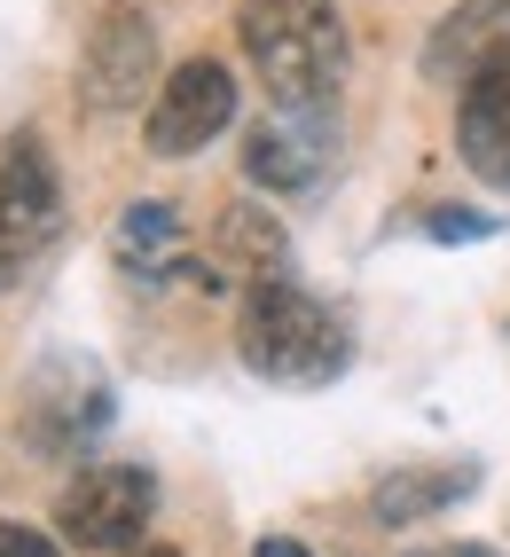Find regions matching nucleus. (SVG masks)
Listing matches in <instances>:
<instances>
[{"mask_svg": "<svg viewBox=\"0 0 510 557\" xmlns=\"http://www.w3.org/2000/svg\"><path fill=\"white\" fill-rule=\"evenodd\" d=\"M236 32L283 110H331V95L346 87L353 48H346L338 0H244Z\"/></svg>", "mask_w": 510, "mask_h": 557, "instance_id": "nucleus-1", "label": "nucleus"}, {"mask_svg": "<svg viewBox=\"0 0 510 557\" xmlns=\"http://www.w3.org/2000/svg\"><path fill=\"white\" fill-rule=\"evenodd\" d=\"M236 354L260 369L268 385H331L346 377L353 361V330L299 283H268V290H244V314H236Z\"/></svg>", "mask_w": 510, "mask_h": 557, "instance_id": "nucleus-2", "label": "nucleus"}, {"mask_svg": "<svg viewBox=\"0 0 510 557\" xmlns=\"http://www.w3.org/2000/svg\"><path fill=\"white\" fill-rule=\"evenodd\" d=\"M63 236V181L32 134L0 150V290H16Z\"/></svg>", "mask_w": 510, "mask_h": 557, "instance_id": "nucleus-3", "label": "nucleus"}, {"mask_svg": "<svg viewBox=\"0 0 510 557\" xmlns=\"http://www.w3.org/2000/svg\"><path fill=\"white\" fill-rule=\"evenodd\" d=\"M150 510H158V479L141 471V463H95V471H79V479L63 487L55 527H63L71 549L126 557V549H141V527H150Z\"/></svg>", "mask_w": 510, "mask_h": 557, "instance_id": "nucleus-4", "label": "nucleus"}, {"mask_svg": "<svg viewBox=\"0 0 510 557\" xmlns=\"http://www.w3.org/2000/svg\"><path fill=\"white\" fill-rule=\"evenodd\" d=\"M236 119V79L212 55H189L165 71V87L150 102V150L158 158H197L212 134H228Z\"/></svg>", "mask_w": 510, "mask_h": 557, "instance_id": "nucleus-5", "label": "nucleus"}, {"mask_svg": "<svg viewBox=\"0 0 510 557\" xmlns=\"http://www.w3.org/2000/svg\"><path fill=\"white\" fill-rule=\"evenodd\" d=\"M158 79V32L141 9H102L79 55V102L87 110H134Z\"/></svg>", "mask_w": 510, "mask_h": 557, "instance_id": "nucleus-6", "label": "nucleus"}, {"mask_svg": "<svg viewBox=\"0 0 510 557\" xmlns=\"http://www.w3.org/2000/svg\"><path fill=\"white\" fill-rule=\"evenodd\" d=\"M495 71H510V0H463V9H448L440 24H432L424 40V79L432 87H480L495 79Z\"/></svg>", "mask_w": 510, "mask_h": 557, "instance_id": "nucleus-7", "label": "nucleus"}, {"mask_svg": "<svg viewBox=\"0 0 510 557\" xmlns=\"http://www.w3.org/2000/svg\"><path fill=\"white\" fill-rule=\"evenodd\" d=\"M244 173L260 181L275 197H299L314 189L322 173H331V126H322V110H283V119H260L244 141Z\"/></svg>", "mask_w": 510, "mask_h": 557, "instance_id": "nucleus-8", "label": "nucleus"}, {"mask_svg": "<svg viewBox=\"0 0 510 557\" xmlns=\"http://www.w3.org/2000/svg\"><path fill=\"white\" fill-rule=\"evenodd\" d=\"M283 268H290V244H283V228L260 212V205H228L221 212V228H212V283H251V290H268V283H283Z\"/></svg>", "mask_w": 510, "mask_h": 557, "instance_id": "nucleus-9", "label": "nucleus"}, {"mask_svg": "<svg viewBox=\"0 0 510 557\" xmlns=\"http://www.w3.org/2000/svg\"><path fill=\"white\" fill-rule=\"evenodd\" d=\"M456 158L487 181V189H510V71L463 87L456 102Z\"/></svg>", "mask_w": 510, "mask_h": 557, "instance_id": "nucleus-10", "label": "nucleus"}, {"mask_svg": "<svg viewBox=\"0 0 510 557\" xmlns=\"http://www.w3.org/2000/svg\"><path fill=\"white\" fill-rule=\"evenodd\" d=\"M471 487H480V463H416V471H393L377 487V518L385 527H409V518H432L463 503Z\"/></svg>", "mask_w": 510, "mask_h": 557, "instance_id": "nucleus-11", "label": "nucleus"}, {"mask_svg": "<svg viewBox=\"0 0 510 557\" xmlns=\"http://www.w3.org/2000/svg\"><path fill=\"white\" fill-rule=\"evenodd\" d=\"M119 259L134 275H173V259H189L181 251V212L173 205H134L119 220Z\"/></svg>", "mask_w": 510, "mask_h": 557, "instance_id": "nucleus-12", "label": "nucleus"}, {"mask_svg": "<svg viewBox=\"0 0 510 557\" xmlns=\"http://www.w3.org/2000/svg\"><path fill=\"white\" fill-rule=\"evenodd\" d=\"M502 220L495 212H432L424 220V236H440V244H480V236H495Z\"/></svg>", "mask_w": 510, "mask_h": 557, "instance_id": "nucleus-13", "label": "nucleus"}, {"mask_svg": "<svg viewBox=\"0 0 510 557\" xmlns=\"http://www.w3.org/2000/svg\"><path fill=\"white\" fill-rule=\"evenodd\" d=\"M0 557H63L48 534H32V527H0Z\"/></svg>", "mask_w": 510, "mask_h": 557, "instance_id": "nucleus-14", "label": "nucleus"}, {"mask_svg": "<svg viewBox=\"0 0 510 557\" xmlns=\"http://www.w3.org/2000/svg\"><path fill=\"white\" fill-rule=\"evenodd\" d=\"M409 557H502L487 542H432V549H409Z\"/></svg>", "mask_w": 510, "mask_h": 557, "instance_id": "nucleus-15", "label": "nucleus"}, {"mask_svg": "<svg viewBox=\"0 0 510 557\" xmlns=\"http://www.w3.org/2000/svg\"><path fill=\"white\" fill-rule=\"evenodd\" d=\"M251 557H307V549H299V542H290V534H268V542H260V549H251Z\"/></svg>", "mask_w": 510, "mask_h": 557, "instance_id": "nucleus-16", "label": "nucleus"}, {"mask_svg": "<svg viewBox=\"0 0 510 557\" xmlns=\"http://www.w3.org/2000/svg\"><path fill=\"white\" fill-rule=\"evenodd\" d=\"M126 557H181V549H165V542H141V549H126Z\"/></svg>", "mask_w": 510, "mask_h": 557, "instance_id": "nucleus-17", "label": "nucleus"}]
</instances>
